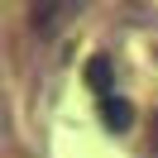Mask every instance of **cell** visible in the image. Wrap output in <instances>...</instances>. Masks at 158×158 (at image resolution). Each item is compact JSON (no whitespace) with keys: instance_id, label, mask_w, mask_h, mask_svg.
<instances>
[{"instance_id":"obj_1","label":"cell","mask_w":158,"mask_h":158,"mask_svg":"<svg viewBox=\"0 0 158 158\" xmlns=\"http://www.w3.org/2000/svg\"><path fill=\"white\" fill-rule=\"evenodd\" d=\"M101 120H106L110 129H129V120H134V110L125 106V101L110 91V96H101Z\"/></svg>"},{"instance_id":"obj_2","label":"cell","mask_w":158,"mask_h":158,"mask_svg":"<svg viewBox=\"0 0 158 158\" xmlns=\"http://www.w3.org/2000/svg\"><path fill=\"white\" fill-rule=\"evenodd\" d=\"M86 81H91V86H96L101 91V96H110V67H106V58H91V67H86Z\"/></svg>"}]
</instances>
